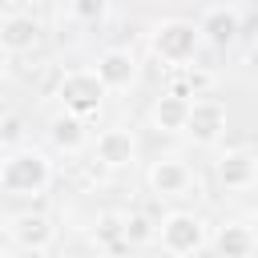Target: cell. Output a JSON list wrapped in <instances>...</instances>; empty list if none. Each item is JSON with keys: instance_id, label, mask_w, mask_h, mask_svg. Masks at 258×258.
Instances as JSON below:
<instances>
[{"instance_id": "5bb4252c", "label": "cell", "mask_w": 258, "mask_h": 258, "mask_svg": "<svg viewBox=\"0 0 258 258\" xmlns=\"http://www.w3.org/2000/svg\"><path fill=\"white\" fill-rule=\"evenodd\" d=\"M202 40H210V44H230V40H238V32H242V20H238V12H230V8H210L206 16H202Z\"/></svg>"}, {"instance_id": "8992f818", "label": "cell", "mask_w": 258, "mask_h": 258, "mask_svg": "<svg viewBox=\"0 0 258 258\" xmlns=\"http://www.w3.org/2000/svg\"><path fill=\"white\" fill-rule=\"evenodd\" d=\"M12 238H16V246H20V250L40 254V250H48V246H52L56 226H52V218H48V214L28 210V214H16V218H12Z\"/></svg>"}, {"instance_id": "d6986e66", "label": "cell", "mask_w": 258, "mask_h": 258, "mask_svg": "<svg viewBox=\"0 0 258 258\" xmlns=\"http://www.w3.org/2000/svg\"><path fill=\"white\" fill-rule=\"evenodd\" d=\"M185 81H189V89L198 93V89H206V85H210V73H198V69H185Z\"/></svg>"}, {"instance_id": "9c48e42d", "label": "cell", "mask_w": 258, "mask_h": 258, "mask_svg": "<svg viewBox=\"0 0 258 258\" xmlns=\"http://www.w3.org/2000/svg\"><path fill=\"white\" fill-rule=\"evenodd\" d=\"M40 44V24L28 12H12L0 20V48L4 52H32Z\"/></svg>"}, {"instance_id": "7a4b0ae2", "label": "cell", "mask_w": 258, "mask_h": 258, "mask_svg": "<svg viewBox=\"0 0 258 258\" xmlns=\"http://www.w3.org/2000/svg\"><path fill=\"white\" fill-rule=\"evenodd\" d=\"M105 81L97 77V69H73V73H64L60 81H56V101L69 109V113H81V117H89V113H97L101 109V101H105Z\"/></svg>"}, {"instance_id": "6da1fadb", "label": "cell", "mask_w": 258, "mask_h": 258, "mask_svg": "<svg viewBox=\"0 0 258 258\" xmlns=\"http://www.w3.org/2000/svg\"><path fill=\"white\" fill-rule=\"evenodd\" d=\"M52 181V161L32 149V145H16L12 153L0 157V189L12 198H36L44 194Z\"/></svg>"}, {"instance_id": "ac0fdd59", "label": "cell", "mask_w": 258, "mask_h": 258, "mask_svg": "<svg viewBox=\"0 0 258 258\" xmlns=\"http://www.w3.org/2000/svg\"><path fill=\"white\" fill-rule=\"evenodd\" d=\"M0 141L4 145H20L24 141V121L20 117H4L0 121Z\"/></svg>"}, {"instance_id": "ba28073f", "label": "cell", "mask_w": 258, "mask_h": 258, "mask_svg": "<svg viewBox=\"0 0 258 258\" xmlns=\"http://www.w3.org/2000/svg\"><path fill=\"white\" fill-rule=\"evenodd\" d=\"M93 153H97V161H101L105 169H125V165L137 161V141H133L129 129H105V133L97 137Z\"/></svg>"}, {"instance_id": "277c9868", "label": "cell", "mask_w": 258, "mask_h": 258, "mask_svg": "<svg viewBox=\"0 0 258 258\" xmlns=\"http://www.w3.org/2000/svg\"><path fill=\"white\" fill-rule=\"evenodd\" d=\"M198 48H202V28L189 20H165L153 32V52L165 64H185V60H194Z\"/></svg>"}, {"instance_id": "52a82bcc", "label": "cell", "mask_w": 258, "mask_h": 258, "mask_svg": "<svg viewBox=\"0 0 258 258\" xmlns=\"http://www.w3.org/2000/svg\"><path fill=\"white\" fill-rule=\"evenodd\" d=\"M189 185H194V173H189L185 161H177V157H161V161L149 165V189H153L157 198H181Z\"/></svg>"}, {"instance_id": "7c38bea8", "label": "cell", "mask_w": 258, "mask_h": 258, "mask_svg": "<svg viewBox=\"0 0 258 258\" xmlns=\"http://www.w3.org/2000/svg\"><path fill=\"white\" fill-rule=\"evenodd\" d=\"M214 250H218L222 258H250V254L258 250V234H254L250 226H242V222H226V226H218V234H214Z\"/></svg>"}, {"instance_id": "e0dca14e", "label": "cell", "mask_w": 258, "mask_h": 258, "mask_svg": "<svg viewBox=\"0 0 258 258\" xmlns=\"http://www.w3.org/2000/svg\"><path fill=\"white\" fill-rule=\"evenodd\" d=\"M69 8H73V16H77V20H85V24H97V20L109 12V0H73Z\"/></svg>"}, {"instance_id": "ffe728a7", "label": "cell", "mask_w": 258, "mask_h": 258, "mask_svg": "<svg viewBox=\"0 0 258 258\" xmlns=\"http://www.w3.org/2000/svg\"><path fill=\"white\" fill-rule=\"evenodd\" d=\"M4 73H8V52L0 48V81H4Z\"/></svg>"}, {"instance_id": "9a60e30c", "label": "cell", "mask_w": 258, "mask_h": 258, "mask_svg": "<svg viewBox=\"0 0 258 258\" xmlns=\"http://www.w3.org/2000/svg\"><path fill=\"white\" fill-rule=\"evenodd\" d=\"M48 137H52V145H56V149H64V153H77V149H81V145L89 141L85 117H81V113H69V109H64V117H56V121H52Z\"/></svg>"}, {"instance_id": "5b68a950", "label": "cell", "mask_w": 258, "mask_h": 258, "mask_svg": "<svg viewBox=\"0 0 258 258\" xmlns=\"http://www.w3.org/2000/svg\"><path fill=\"white\" fill-rule=\"evenodd\" d=\"M185 133L198 141V145H214L222 133H226V105L214 101V97H202V101H189V117H185Z\"/></svg>"}, {"instance_id": "3957f363", "label": "cell", "mask_w": 258, "mask_h": 258, "mask_svg": "<svg viewBox=\"0 0 258 258\" xmlns=\"http://www.w3.org/2000/svg\"><path fill=\"white\" fill-rule=\"evenodd\" d=\"M157 238H161V250H169V254H198V250H206V242H210L206 222H202L198 214H189V210L165 214L161 226H157Z\"/></svg>"}, {"instance_id": "8fae6325", "label": "cell", "mask_w": 258, "mask_h": 258, "mask_svg": "<svg viewBox=\"0 0 258 258\" xmlns=\"http://www.w3.org/2000/svg\"><path fill=\"white\" fill-rule=\"evenodd\" d=\"M218 181L226 189H250L258 181V157L246 153V149H234V153H222L218 157Z\"/></svg>"}, {"instance_id": "2e32d148", "label": "cell", "mask_w": 258, "mask_h": 258, "mask_svg": "<svg viewBox=\"0 0 258 258\" xmlns=\"http://www.w3.org/2000/svg\"><path fill=\"white\" fill-rule=\"evenodd\" d=\"M121 226H125V242H129V246H145V242L157 234V226H153L145 214H125Z\"/></svg>"}, {"instance_id": "30bf717a", "label": "cell", "mask_w": 258, "mask_h": 258, "mask_svg": "<svg viewBox=\"0 0 258 258\" xmlns=\"http://www.w3.org/2000/svg\"><path fill=\"white\" fill-rule=\"evenodd\" d=\"M97 77L105 81L109 93H113V89H129V85L137 81V60H133V52H129V48H109V52H101V56H97Z\"/></svg>"}, {"instance_id": "4fadbf2b", "label": "cell", "mask_w": 258, "mask_h": 258, "mask_svg": "<svg viewBox=\"0 0 258 258\" xmlns=\"http://www.w3.org/2000/svg\"><path fill=\"white\" fill-rule=\"evenodd\" d=\"M185 117H189V97L165 89V93L153 101V125H157L161 133H185Z\"/></svg>"}]
</instances>
